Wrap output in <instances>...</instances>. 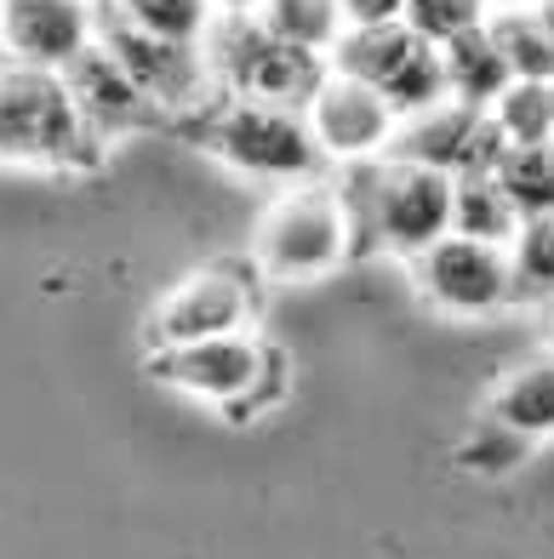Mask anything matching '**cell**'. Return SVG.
<instances>
[{
	"mask_svg": "<svg viewBox=\"0 0 554 559\" xmlns=\"http://www.w3.org/2000/svg\"><path fill=\"white\" fill-rule=\"evenodd\" d=\"M97 40L120 58V69L143 86V97L161 115L200 109V104H207V92H212V81H217L207 46L172 40V35H149V29H138L132 17H120L115 7L97 12Z\"/></svg>",
	"mask_w": 554,
	"mask_h": 559,
	"instance_id": "7",
	"label": "cell"
},
{
	"mask_svg": "<svg viewBox=\"0 0 554 559\" xmlns=\"http://www.w3.org/2000/svg\"><path fill=\"white\" fill-rule=\"evenodd\" d=\"M492 120L509 143H554V81H515L492 104Z\"/></svg>",
	"mask_w": 554,
	"mask_h": 559,
	"instance_id": "22",
	"label": "cell"
},
{
	"mask_svg": "<svg viewBox=\"0 0 554 559\" xmlns=\"http://www.w3.org/2000/svg\"><path fill=\"white\" fill-rule=\"evenodd\" d=\"M217 17H258L263 12V0H212Z\"/></svg>",
	"mask_w": 554,
	"mask_h": 559,
	"instance_id": "27",
	"label": "cell"
},
{
	"mask_svg": "<svg viewBox=\"0 0 554 559\" xmlns=\"http://www.w3.org/2000/svg\"><path fill=\"white\" fill-rule=\"evenodd\" d=\"M97 46L92 0H0V52L35 69H69Z\"/></svg>",
	"mask_w": 554,
	"mask_h": 559,
	"instance_id": "13",
	"label": "cell"
},
{
	"mask_svg": "<svg viewBox=\"0 0 554 559\" xmlns=\"http://www.w3.org/2000/svg\"><path fill=\"white\" fill-rule=\"evenodd\" d=\"M315 138L326 148V160H343V166H361V160H384L394 138H400V115L394 104L377 86L355 81V74L332 69L326 86L315 92V104L304 109Z\"/></svg>",
	"mask_w": 554,
	"mask_h": 559,
	"instance_id": "11",
	"label": "cell"
},
{
	"mask_svg": "<svg viewBox=\"0 0 554 559\" xmlns=\"http://www.w3.org/2000/svg\"><path fill=\"white\" fill-rule=\"evenodd\" d=\"M97 143L58 69L0 58V166H92Z\"/></svg>",
	"mask_w": 554,
	"mask_h": 559,
	"instance_id": "1",
	"label": "cell"
},
{
	"mask_svg": "<svg viewBox=\"0 0 554 559\" xmlns=\"http://www.w3.org/2000/svg\"><path fill=\"white\" fill-rule=\"evenodd\" d=\"M486 7H492V12H532L538 0H486Z\"/></svg>",
	"mask_w": 554,
	"mask_h": 559,
	"instance_id": "28",
	"label": "cell"
},
{
	"mask_svg": "<svg viewBox=\"0 0 554 559\" xmlns=\"http://www.w3.org/2000/svg\"><path fill=\"white\" fill-rule=\"evenodd\" d=\"M440 52H446L451 97H458V104H469V109H492L497 97L515 86V69H509V58H503L492 23H481V29H469V35H458V40H446Z\"/></svg>",
	"mask_w": 554,
	"mask_h": 559,
	"instance_id": "15",
	"label": "cell"
},
{
	"mask_svg": "<svg viewBox=\"0 0 554 559\" xmlns=\"http://www.w3.org/2000/svg\"><path fill=\"white\" fill-rule=\"evenodd\" d=\"M486 17H492L486 0H412V7H406V23H412L423 40H435V46L458 40L469 29H481Z\"/></svg>",
	"mask_w": 554,
	"mask_h": 559,
	"instance_id": "25",
	"label": "cell"
},
{
	"mask_svg": "<svg viewBox=\"0 0 554 559\" xmlns=\"http://www.w3.org/2000/svg\"><path fill=\"white\" fill-rule=\"evenodd\" d=\"M274 35H286L297 46H309V52H326L332 58L338 52V40L349 35V23H343V7L338 0H263V12H258Z\"/></svg>",
	"mask_w": 554,
	"mask_h": 559,
	"instance_id": "19",
	"label": "cell"
},
{
	"mask_svg": "<svg viewBox=\"0 0 554 559\" xmlns=\"http://www.w3.org/2000/svg\"><path fill=\"white\" fill-rule=\"evenodd\" d=\"M63 81H69L74 104H81V115H86V126H92L97 138L143 132V126H155V120H161V109L143 97V86L120 69V58L109 52L104 40L86 46V52L63 69Z\"/></svg>",
	"mask_w": 554,
	"mask_h": 559,
	"instance_id": "14",
	"label": "cell"
},
{
	"mask_svg": "<svg viewBox=\"0 0 554 559\" xmlns=\"http://www.w3.org/2000/svg\"><path fill=\"white\" fill-rule=\"evenodd\" d=\"M526 451H532V440L520 435V428H509V423H497L492 412L481 417L463 435V445H458V463L469 468V474H481V479H503V474H515L520 463H526Z\"/></svg>",
	"mask_w": 554,
	"mask_h": 559,
	"instance_id": "23",
	"label": "cell"
},
{
	"mask_svg": "<svg viewBox=\"0 0 554 559\" xmlns=\"http://www.w3.org/2000/svg\"><path fill=\"white\" fill-rule=\"evenodd\" d=\"M509 258H515V292L532 302H549L554 297V212L520 223Z\"/></svg>",
	"mask_w": 554,
	"mask_h": 559,
	"instance_id": "24",
	"label": "cell"
},
{
	"mask_svg": "<svg viewBox=\"0 0 554 559\" xmlns=\"http://www.w3.org/2000/svg\"><path fill=\"white\" fill-rule=\"evenodd\" d=\"M486 412H492L497 423L520 428L526 440L554 435V354H549V360H532V366H515V371L492 389Z\"/></svg>",
	"mask_w": 554,
	"mask_h": 559,
	"instance_id": "16",
	"label": "cell"
},
{
	"mask_svg": "<svg viewBox=\"0 0 554 559\" xmlns=\"http://www.w3.org/2000/svg\"><path fill=\"white\" fill-rule=\"evenodd\" d=\"M520 212L515 200L503 194V183L492 171H474L458 177V200H451V235H469V240H486V246H515L520 235Z\"/></svg>",
	"mask_w": 554,
	"mask_h": 559,
	"instance_id": "17",
	"label": "cell"
},
{
	"mask_svg": "<svg viewBox=\"0 0 554 559\" xmlns=\"http://www.w3.org/2000/svg\"><path fill=\"white\" fill-rule=\"evenodd\" d=\"M486 23L515 69V81H554V35L538 23V12H492Z\"/></svg>",
	"mask_w": 554,
	"mask_h": 559,
	"instance_id": "20",
	"label": "cell"
},
{
	"mask_svg": "<svg viewBox=\"0 0 554 559\" xmlns=\"http://www.w3.org/2000/svg\"><path fill=\"white\" fill-rule=\"evenodd\" d=\"M212 74L229 97H251V104H281V109H309L315 92L332 74V58L309 52L286 35H274L263 17H217L207 35Z\"/></svg>",
	"mask_w": 554,
	"mask_h": 559,
	"instance_id": "3",
	"label": "cell"
},
{
	"mask_svg": "<svg viewBox=\"0 0 554 559\" xmlns=\"http://www.w3.org/2000/svg\"><path fill=\"white\" fill-rule=\"evenodd\" d=\"M258 314V280L240 263H207L172 286L149 314V348H184L207 337H235Z\"/></svg>",
	"mask_w": 554,
	"mask_h": 559,
	"instance_id": "8",
	"label": "cell"
},
{
	"mask_svg": "<svg viewBox=\"0 0 554 559\" xmlns=\"http://www.w3.org/2000/svg\"><path fill=\"white\" fill-rule=\"evenodd\" d=\"M451 200H458V177L417 160H377L366 177V217L372 240L389 246L394 258L417 263L429 246L451 235Z\"/></svg>",
	"mask_w": 554,
	"mask_h": 559,
	"instance_id": "6",
	"label": "cell"
},
{
	"mask_svg": "<svg viewBox=\"0 0 554 559\" xmlns=\"http://www.w3.org/2000/svg\"><path fill=\"white\" fill-rule=\"evenodd\" d=\"M417 269V286L423 297L446 314H463V320H481L520 302L515 292V258L509 246H486V240H469V235H446L440 246H429Z\"/></svg>",
	"mask_w": 554,
	"mask_h": 559,
	"instance_id": "9",
	"label": "cell"
},
{
	"mask_svg": "<svg viewBox=\"0 0 554 559\" xmlns=\"http://www.w3.org/2000/svg\"><path fill=\"white\" fill-rule=\"evenodd\" d=\"M349 251H355V212L332 183H292L274 206L258 217L251 235V269L274 286H309L326 280Z\"/></svg>",
	"mask_w": 554,
	"mask_h": 559,
	"instance_id": "2",
	"label": "cell"
},
{
	"mask_svg": "<svg viewBox=\"0 0 554 559\" xmlns=\"http://www.w3.org/2000/svg\"><path fill=\"white\" fill-rule=\"evenodd\" d=\"M497 183L515 200L520 217H549L554 212V143H509L497 160Z\"/></svg>",
	"mask_w": 554,
	"mask_h": 559,
	"instance_id": "18",
	"label": "cell"
},
{
	"mask_svg": "<svg viewBox=\"0 0 554 559\" xmlns=\"http://www.w3.org/2000/svg\"><path fill=\"white\" fill-rule=\"evenodd\" d=\"M349 29H377V23H400L412 0H338Z\"/></svg>",
	"mask_w": 554,
	"mask_h": 559,
	"instance_id": "26",
	"label": "cell"
},
{
	"mask_svg": "<svg viewBox=\"0 0 554 559\" xmlns=\"http://www.w3.org/2000/svg\"><path fill=\"white\" fill-rule=\"evenodd\" d=\"M332 69L377 86L394 104L400 120L451 104L446 52L435 40H423L406 17H400V23H377V29H349L338 40V52H332Z\"/></svg>",
	"mask_w": 554,
	"mask_h": 559,
	"instance_id": "5",
	"label": "cell"
},
{
	"mask_svg": "<svg viewBox=\"0 0 554 559\" xmlns=\"http://www.w3.org/2000/svg\"><path fill=\"white\" fill-rule=\"evenodd\" d=\"M543 325H549V337H554V297L543 302Z\"/></svg>",
	"mask_w": 554,
	"mask_h": 559,
	"instance_id": "30",
	"label": "cell"
},
{
	"mask_svg": "<svg viewBox=\"0 0 554 559\" xmlns=\"http://www.w3.org/2000/svg\"><path fill=\"white\" fill-rule=\"evenodd\" d=\"M269 371V343L251 332L235 337H207V343H184V348H149V377L178 394L212 400V405H240Z\"/></svg>",
	"mask_w": 554,
	"mask_h": 559,
	"instance_id": "10",
	"label": "cell"
},
{
	"mask_svg": "<svg viewBox=\"0 0 554 559\" xmlns=\"http://www.w3.org/2000/svg\"><path fill=\"white\" fill-rule=\"evenodd\" d=\"M109 7L149 35H172V40H195V46H207V35L217 29L212 0H109Z\"/></svg>",
	"mask_w": 554,
	"mask_h": 559,
	"instance_id": "21",
	"label": "cell"
},
{
	"mask_svg": "<svg viewBox=\"0 0 554 559\" xmlns=\"http://www.w3.org/2000/svg\"><path fill=\"white\" fill-rule=\"evenodd\" d=\"M200 143L212 148L223 166L246 177H269V183H315L326 166V148L304 109L281 104H251V97H229L223 109L207 115Z\"/></svg>",
	"mask_w": 554,
	"mask_h": 559,
	"instance_id": "4",
	"label": "cell"
},
{
	"mask_svg": "<svg viewBox=\"0 0 554 559\" xmlns=\"http://www.w3.org/2000/svg\"><path fill=\"white\" fill-rule=\"evenodd\" d=\"M532 12H538V23H543V29L554 35V0H538V7H532Z\"/></svg>",
	"mask_w": 554,
	"mask_h": 559,
	"instance_id": "29",
	"label": "cell"
},
{
	"mask_svg": "<svg viewBox=\"0 0 554 559\" xmlns=\"http://www.w3.org/2000/svg\"><path fill=\"white\" fill-rule=\"evenodd\" d=\"M503 148V126L492 120V109H469V104H440L429 115H412L400 120V138L389 155L394 160H417V166H435L446 177H474V171H497Z\"/></svg>",
	"mask_w": 554,
	"mask_h": 559,
	"instance_id": "12",
	"label": "cell"
}]
</instances>
